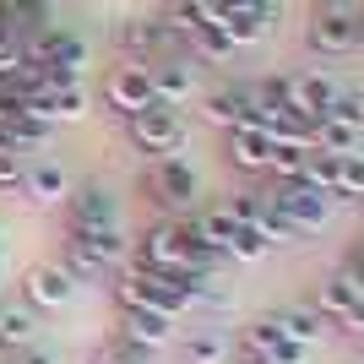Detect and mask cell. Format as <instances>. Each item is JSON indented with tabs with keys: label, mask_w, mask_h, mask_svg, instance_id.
Segmentation results:
<instances>
[{
	"label": "cell",
	"mask_w": 364,
	"mask_h": 364,
	"mask_svg": "<svg viewBox=\"0 0 364 364\" xmlns=\"http://www.w3.org/2000/svg\"><path fill=\"white\" fill-rule=\"evenodd\" d=\"M218 261L207 245L191 234V223H174V218H158L136 240V267H152V272L168 277H191V272H218Z\"/></svg>",
	"instance_id": "6da1fadb"
},
{
	"label": "cell",
	"mask_w": 364,
	"mask_h": 364,
	"mask_svg": "<svg viewBox=\"0 0 364 364\" xmlns=\"http://www.w3.org/2000/svg\"><path fill=\"white\" fill-rule=\"evenodd\" d=\"M114 299H120V304H141V310H158V316H168V321H180L185 310H191V294H185L180 277L152 272V267H131V272H120Z\"/></svg>",
	"instance_id": "7a4b0ae2"
},
{
	"label": "cell",
	"mask_w": 364,
	"mask_h": 364,
	"mask_svg": "<svg viewBox=\"0 0 364 364\" xmlns=\"http://www.w3.org/2000/svg\"><path fill=\"white\" fill-rule=\"evenodd\" d=\"M131 141H136V152H152V158H185V114L174 104H152L141 109V114H131Z\"/></svg>",
	"instance_id": "3957f363"
},
{
	"label": "cell",
	"mask_w": 364,
	"mask_h": 364,
	"mask_svg": "<svg viewBox=\"0 0 364 364\" xmlns=\"http://www.w3.org/2000/svg\"><path fill=\"white\" fill-rule=\"evenodd\" d=\"M267 201H272V207L289 218L294 228H304V234H321V228L332 223V213H337V201L326 196V191H316V185H304V180L272 185V191H267Z\"/></svg>",
	"instance_id": "277c9868"
},
{
	"label": "cell",
	"mask_w": 364,
	"mask_h": 364,
	"mask_svg": "<svg viewBox=\"0 0 364 364\" xmlns=\"http://www.w3.org/2000/svg\"><path fill=\"white\" fill-rule=\"evenodd\" d=\"M147 191L164 213H185V207H196V196H201V174L191 168V158H152Z\"/></svg>",
	"instance_id": "5b68a950"
},
{
	"label": "cell",
	"mask_w": 364,
	"mask_h": 364,
	"mask_svg": "<svg viewBox=\"0 0 364 364\" xmlns=\"http://www.w3.org/2000/svg\"><path fill=\"white\" fill-rule=\"evenodd\" d=\"M104 104L114 109V114H141V109L158 104V92H152V71L141 60H120L114 71L104 76Z\"/></svg>",
	"instance_id": "8992f818"
},
{
	"label": "cell",
	"mask_w": 364,
	"mask_h": 364,
	"mask_svg": "<svg viewBox=\"0 0 364 364\" xmlns=\"http://www.w3.org/2000/svg\"><path fill=\"white\" fill-rule=\"evenodd\" d=\"M147 71H152V92H158V104L185 109V104L201 92V60H196V55H185V49H180V55L152 60Z\"/></svg>",
	"instance_id": "52a82bcc"
},
{
	"label": "cell",
	"mask_w": 364,
	"mask_h": 364,
	"mask_svg": "<svg viewBox=\"0 0 364 364\" xmlns=\"http://www.w3.org/2000/svg\"><path fill=\"white\" fill-rule=\"evenodd\" d=\"M343 98V87H337L326 71H299V76H283V104L299 114V120L316 125L321 114H332V104Z\"/></svg>",
	"instance_id": "ba28073f"
},
{
	"label": "cell",
	"mask_w": 364,
	"mask_h": 364,
	"mask_svg": "<svg viewBox=\"0 0 364 364\" xmlns=\"http://www.w3.org/2000/svg\"><path fill=\"white\" fill-rule=\"evenodd\" d=\"M310 304L321 310V321H326V326H348V321L364 310V289L343 272V267H337V272H326V277L316 283V299H310Z\"/></svg>",
	"instance_id": "9c48e42d"
},
{
	"label": "cell",
	"mask_w": 364,
	"mask_h": 364,
	"mask_svg": "<svg viewBox=\"0 0 364 364\" xmlns=\"http://www.w3.org/2000/svg\"><path fill=\"white\" fill-rule=\"evenodd\" d=\"M76 191L71 168L60 164V158H33L28 164V180H22V196L33 201V207H65Z\"/></svg>",
	"instance_id": "30bf717a"
},
{
	"label": "cell",
	"mask_w": 364,
	"mask_h": 364,
	"mask_svg": "<svg viewBox=\"0 0 364 364\" xmlns=\"http://www.w3.org/2000/svg\"><path fill=\"white\" fill-rule=\"evenodd\" d=\"M304 44L316 49V55H348L359 49V22L353 11H310V28H304Z\"/></svg>",
	"instance_id": "8fae6325"
},
{
	"label": "cell",
	"mask_w": 364,
	"mask_h": 364,
	"mask_svg": "<svg viewBox=\"0 0 364 364\" xmlns=\"http://www.w3.org/2000/svg\"><path fill=\"white\" fill-rule=\"evenodd\" d=\"M76 299V283L55 267V261H38V267H28V277H22V304H33V310H65V304Z\"/></svg>",
	"instance_id": "7c38bea8"
},
{
	"label": "cell",
	"mask_w": 364,
	"mask_h": 364,
	"mask_svg": "<svg viewBox=\"0 0 364 364\" xmlns=\"http://www.w3.org/2000/svg\"><path fill=\"white\" fill-rule=\"evenodd\" d=\"M120 337L147 353H164L174 343V321L158 316V310H141V304H120Z\"/></svg>",
	"instance_id": "4fadbf2b"
},
{
	"label": "cell",
	"mask_w": 364,
	"mask_h": 364,
	"mask_svg": "<svg viewBox=\"0 0 364 364\" xmlns=\"http://www.w3.org/2000/svg\"><path fill=\"white\" fill-rule=\"evenodd\" d=\"M71 223L65 228H125V218H120V201L109 196L104 185H82V191H71Z\"/></svg>",
	"instance_id": "5bb4252c"
},
{
	"label": "cell",
	"mask_w": 364,
	"mask_h": 364,
	"mask_svg": "<svg viewBox=\"0 0 364 364\" xmlns=\"http://www.w3.org/2000/svg\"><path fill=\"white\" fill-rule=\"evenodd\" d=\"M201 114L228 136V131H240V125L256 120V87H218V92H207V98H201Z\"/></svg>",
	"instance_id": "9a60e30c"
},
{
	"label": "cell",
	"mask_w": 364,
	"mask_h": 364,
	"mask_svg": "<svg viewBox=\"0 0 364 364\" xmlns=\"http://www.w3.org/2000/svg\"><path fill=\"white\" fill-rule=\"evenodd\" d=\"M272 131H261V125H240V131H228V164L240 168V174H267L272 168Z\"/></svg>",
	"instance_id": "2e32d148"
},
{
	"label": "cell",
	"mask_w": 364,
	"mask_h": 364,
	"mask_svg": "<svg viewBox=\"0 0 364 364\" xmlns=\"http://www.w3.org/2000/svg\"><path fill=\"white\" fill-rule=\"evenodd\" d=\"M65 240L82 245L87 256H98L109 272H120L125 261H131V240H125V228H65Z\"/></svg>",
	"instance_id": "e0dca14e"
},
{
	"label": "cell",
	"mask_w": 364,
	"mask_h": 364,
	"mask_svg": "<svg viewBox=\"0 0 364 364\" xmlns=\"http://www.w3.org/2000/svg\"><path fill=\"white\" fill-rule=\"evenodd\" d=\"M38 343V310L22 299H0V353H22Z\"/></svg>",
	"instance_id": "ac0fdd59"
},
{
	"label": "cell",
	"mask_w": 364,
	"mask_h": 364,
	"mask_svg": "<svg viewBox=\"0 0 364 364\" xmlns=\"http://www.w3.org/2000/svg\"><path fill=\"white\" fill-rule=\"evenodd\" d=\"M49 131H55V125L38 120V114H16V120H0V152H16V158H28V152L49 147Z\"/></svg>",
	"instance_id": "d6986e66"
},
{
	"label": "cell",
	"mask_w": 364,
	"mask_h": 364,
	"mask_svg": "<svg viewBox=\"0 0 364 364\" xmlns=\"http://www.w3.org/2000/svg\"><path fill=\"white\" fill-rule=\"evenodd\" d=\"M272 321H277V332L289 337V343H299V348H316L321 332H326L316 304H283V310H272Z\"/></svg>",
	"instance_id": "ffe728a7"
},
{
	"label": "cell",
	"mask_w": 364,
	"mask_h": 364,
	"mask_svg": "<svg viewBox=\"0 0 364 364\" xmlns=\"http://www.w3.org/2000/svg\"><path fill=\"white\" fill-rule=\"evenodd\" d=\"M364 147V131L343 114H321L316 120V152H332V158H348V152Z\"/></svg>",
	"instance_id": "44dd1931"
},
{
	"label": "cell",
	"mask_w": 364,
	"mask_h": 364,
	"mask_svg": "<svg viewBox=\"0 0 364 364\" xmlns=\"http://www.w3.org/2000/svg\"><path fill=\"white\" fill-rule=\"evenodd\" d=\"M228 353H234V343H228V332H218V326H201V332H191L180 343L185 364H228Z\"/></svg>",
	"instance_id": "7402d4cb"
},
{
	"label": "cell",
	"mask_w": 364,
	"mask_h": 364,
	"mask_svg": "<svg viewBox=\"0 0 364 364\" xmlns=\"http://www.w3.org/2000/svg\"><path fill=\"white\" fill-rule=\"evenodd\" d=\"M55 267L71 277L76 289H82V283H104V277H114L98 256H87V250H82V245H71V240H60V256H55Z\"/></svg>",
	"instance_id": "603a6c76"
},
{
	"label": "cell",
	"mask_w": 364,
	"mask_h": 364,
	"mask_svg": "<svg viewBox=\"0 0 364 364\" xmlns=\"http://www.w3.org/2000/svg\"><path fill=\"white\" fill-rule=\"evenodd\" d=\"M185 44H191L185 55H196V60H218V65L234 60V44H228V33L218 28V22H213V28H196L191 38H185Z\"/></svg>",
	"instance_id": "cb8c5ba5"
},
{
	"label": "cell",
	"mask_w": 364,
	"mask_h": 364,
	"mask_svg": "<svg viewBox=\"0 0 364 364\" xmlns=\"http://www.w3.org/2000/svg\"><path fill=\"white\" fill-rule=\"evenodd\" d=\"M256 234H261L267 245H272V250H289V245H304V228H294L289 218H283V213L272 207V201H267V213H261Z\"/></svg>",
	"instance_id": "d4e9b609"
},
{
	"label": "cell",
	"mask_w": 364,
	"mask_h": 364,
	"mask_svg": "<svg viewBox=\"0 0 364 364\" xmlns=\"http://www.w3.org/2000/svg\"><path fill=\"white\" fill-rule=\"evenodd\" d=\"M272 256V245L261 240L256 228H240L234 240H228V250H223V261H240V267H256V261H267Z\"/></svg>",
	"instance_id": "484cf974"
},
{
	"label": "cell",
	"mask_w": 364,
	"mask_h": 364,
	"mask_svg": "<svg viewBox=\"0 0 364 364\" xmlns=\"http://www.w3.org/2000/svg\"><path fill=\"white\" fill-rule=\"evenodd\" d=\"M310 152H316V147H277V152H272V168H267V174H272L277 185H283V180H304V164H310Z\"/></svg>",
	"instance_id": "4316f807"
},
{
	"label": "cell",
	"mask_w": 364,
	"mask_h": 364,
	"mask_svg": "<svg viewBox=\"0 0 364 364\" xmlns=\"http://www.w3.org/2000/svg\"><path fill=\"white\" fill-rule=\"evenodd\" d=\"M92 364H152V353H147V348H136V343H125V337H114L109 348L92 353Z\"/></svg>",
	"instance_id": "83f0119b"
},
{
	"label": "cell",
	"mask_w": 364,
	"mask_h": 364,
	"mask_svg": "<svg viewBox=\"0 0 364 364\" xmlns=\"http://www.w3.org/2000/svg\"><path fill=\"white\" fill-rule=\"evenodd\" d=\"M22 180H28V158L0 152V196H22Z\"/></svg>",
	"instance_id": "f1b7e54d"
},
{
	"label": "cell",
	"mask_w": 364,
	"mask_h": 364,
	"mask_svg": "<svg viewBox=\"0 0 364 364\" xmlns=\"http://www.w3.org/2000/svg\"><path fill=\"white\" fill-rule=\"evenodd\" d=\"M332 114H343V120H353L364 131V92H343V98L332 104Z\"/></svg>",
	"instance_id": "f546056e"
},
{
	"label": "cell",
	"mask_w": 364,
	"mask_h": 364,
	"mask_svg": "<svg viewBox=\"0 0 364 364\" xmlns=\"http://www.w3.org/2000/svg\"><path fill=\"white\" fill-rule=\"evenodd\" d=\"M11 364H60V353H55V348H44V343H28V348L16 353Z\"/></svg>",
	"instance_id": "4dcf8cb0"
},
{
	"label": "cell",
	"mask_w": 364,
	"mask_h": 364,
	"mask_svg": "<svg viewBox=\"0 0 364 364\" xmlns=\"http://www.w3.org/2000/svg\"><path fill=\"white\" fill-rule=\"evenodd\" d=\"M343 272H348L353 283H359V289H364V240H359V245H353V250H348V261H343Z\"/></svg>",
	"instance_id": "1f68e13d"
},
{
	"label": "cell",
	"mask_w": 364,
	"mask_h": 364,
	"mask_svg": "<svg viewBox=\"0 0 364 364\" xmlns=\"http://www.w3.org/2000/svg\"><path fill=\"white\" fill-rule=\"evenodd\" d=\"M234 364H272V359H267V353H250V348H240V343H234Z\"/></svg>",
	"instance_id": "d6a6232c"
},
{
	"label": "cell",
	"mask_w": 364,
	"mask_h": 364,
	"mask_svg": "<svg viewBox=\"0 0 364 364\" xmlns=\"http://www.w3.org/2000/svg\"><path fill=\"white\" fill-rule=\"evenodd\" d=\"M321 11H359V6H353V0H316Z\"/></svg>",
	"instance_id": "836d02e7"
},
{
	"label": "cell",
	"mask_w": 364,
	"mask_h": 364,
	"mask_svg": "<svg viewBox=\"0 0 364 364\" xmlns=\"http://www.w3.org/2000/svg\"><path fill=\"white\" fill-rule=\"evenodd\" d=\"M0 49H11V16H6V6H0Z\"/></svg>",
	"instance_id": "e575fe53"
},
{
	"label": "cell",
	"mask_w": 364,
	"mask_h": 364,
	"mask_svg": "<svg viewBox=\"0 0 364 364\" xmlns=\"http://www.w3.org/2000/svg\"><path fill=\"white\" fill-rule=\"evenodd\" d=\"M353 22H359V44H364V6H359V11H353Z\"/></svg>",
	"instance_id": "d590c367"
},
{
	"label": "cell",
	"mask_w": 364,
	"mask_h": 364,
	"mask_svg": "<svg viewBox=\"0 0 364 364\" xmlns=\"http://www.w3.org/2000/svg\"><path fill=\"white\" fill-rule=\"evenodd\" d=\"M22 6H49V0H22Z\"/></svg>",
	"instance_id": "8d00e7d4"
},
{
	"label": "cell",
	"mask_w": 364,
	"mask_h": 364,
	"mask_svg": "<svg viewBox=\"0 0 364 364\" xmlns=\"http://www.w3.org/2000/svg\"><path fill=\"white\" fill-rule=\"evenodd\" d=\"M0 240H6V228H0Z\"/></svg>",
	"instance_id": "74e56055"
}]
</instances>
